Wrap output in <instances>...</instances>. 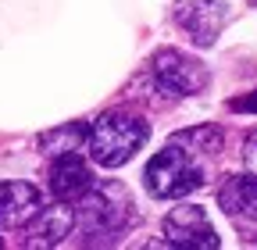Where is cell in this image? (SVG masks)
<instances>
[{
	"label": "cell",
	"mask_w": 257,
	"mask_h": 250,
	"mask_svg": "<svg viewBox=\"0 0 257 250\" xmlns=\"http://www.w3.org/2000/svg\"><path fill=\"white\" fill-rule=\"evenodd\" d=\"M93 186V172L89 165L79 158L75 150L57 154V161L50 165V190L57 200H79L86 190Z\"/></svg>",
	"instance_id": "7"
},
{
	"label": "cell",
	"mask_w": 257,
	"mask_h": 250,
	"mask_svg": "<svg viewBox=\"0 0 257 250\" xmlns=\"http://www.w3.org/2000/svg\"><path fill=\"white\" fill-rule=\"evenodd\" d=\"M86 140V129L82 125H68V129H54V133H47L40 143H43V150L47 154H68V150H79V143Z\"/></svg>",
	"instance_id": "12"
},
{
	"label": "cell",
	"mask_w": 257,
	"mask_h": 250,
	"mask_svg": "<svg viewBox=\"0 0 257 250\" xmlns=\"http://www.w3.org/2000/svg\"><path fill=\"white\" fill-rule=\"evenodd\" d=\"M165 236L179 250H218V232L200 207H175L165 218Z\"/></svg>",
	"instance_id": "5"
},
{
	"label": "cell",
	"mask_w": 257,
	"mask_h": 250,
	"mask_svg": "<svg viewBox=\"0 0 257 250\" xmlns=\"http://www.w3.org/2000/svg\"><path fill=\"white\" fill-rule=\"evenodd\" d=\"M229 107H232V111H246V114H257V89H253V93H246V97H239V100H232Z\"/></svg>",
	"instance_id": "14"
},
{
	"label": "cell",
	"mask_w": 257,
	"mask_h": 250,
	"mask_svg": "<svg viewBox=\"0 0 257 250\" xmlns=\"http://www.w3.org/2000/svg\"><path fill=\"white\" fill-rule=\"evenodd\" d=\"M82 207L75 214V222H82V229L89 236H114L118 229H125L128 222V193L114 182L104 186H89V190L79 197Z\"/></svg>",
	"instance_id": "3"
},
{
	"label": "cell",
	"mask_w": 257,
	"mask_h": 250,
	"mask_svg": "<svg viewBox=\"0 0 257 250\" xmlns=\"http://www.w3.org/2000/svg\"><path fill=\"white\" fill-rule=\"evenodd\" d=\"M179 18H182L186 33H189L193 40L204 43V47H211V43H214V36L221 33L225 18H229V11H225L221 0H193V4H189Z\"/></svg>",
	"instance_id": "9"
},
{
	"label": "cell",
	"mask_w": 257,
	"mask_h": 250,
	"mask_svg": "<svg viewBox=\"0 0 257 250\" xmlns=\"http://www.w3.org/2000/svg\"><path fill=\"white\" fill-rule=\"evenodd\" d=\"M75 229V207H68V200H57L54 207H40L29 218V232H25V246H57L64 243V236H72Z\"/></svg>",
	"instance_id": "6"
},
{
	"label": "cell",
	"mask_w": 257,
	"mask_h": 250,
	"mask_svg": "<svg viewBox=\"0 0 257 250\" xmlns=\"http://www.w3.org/2000/svg\"><path fill=\"white\" fill-rule=\"evenodd\" d=\"M243 165H246L250 175H257V133H250L246 143H243Z\"/></svg>",
	"instance_id": "13"
},
{
	"label": "cell",
	"mask_w": 257,
	"mask_h": 250,
	"mask_svg": "<svg viewBox=\"0 0 257 250\" xmlns=\"http://www.w3.org/2000/svg\"><path fill=\"white\" fill-rule=\"evenodd\" d=\"M200 186H204V168L193 161V150H186L182 143H168L147 165V190L161 200L186 197Z\"/></svg>",
	"instance_id": "2"
},
{
	"label": "cell",
	"mask_w": 257,
	"mask_h": 250,
	"mask_svg": "<svg viewBox=\"0 0 257 250\" xmlns=\"http://www.w3.org/2000/svg\"><path fill=\"white\" fill-rule=\"evenodd\" d=\"M172 143H182L193 154H218L221 150V133L218 129H189V133H179Z\"/></svg>",
	"instance_id": "11"
},
{
	"label": "cell",
	"mask_w": 257,
	"mask_h": 250,
	"mask_svg": "<svg viewBox=\"0 0 257 250\" xmlns=\"http://www.w3.org/2000/svg\"><path fill=\"white\" fill-rule=\"evenodd\" d=\"M150 125L140 114L111 111L104 118L93 121V129H86V150L100 168H118L147 143Z\"/></svg>",
	"instance_id": "1"
},
{
	"label": "cell",
	"mask_w": 257,
	"mask_h": 250,
	"mask_svg": "<svg viewBox=\"0 0 257 250\" xmlns=\"http://www.w3.org/2000/svg\"><path fill=\"white\" fill-rule=\"evenodd\" d=\"M218 204L225 214L257 222V175H232L218 190Z\"/></svg>",
	"instance_id": "10"
},
{
	"label": "cell",
	"mask_w": 257,
	"mask_h": 250,
	"mask_svg": "<svg viewBox=\"0 0 257 250\" xmlns=\"http://www.w3.org/2000/svg\"><path fill=\"white\" fill-rule=\"evenodd\" d=\"M154 79L165 93H172V97H189V93H200L207 86L204 65L186 57V54H179V50H161L154 57Z\"/></svg>",
	"instance_id": "4"
},
{
	"label": "cell",
	"mask_w": 257,
	"mask_h": 250,
	"mask_svg": "<svg viewBox=\"0 0 257 250\" xmlns=\"http://www.w3.org/2000/svg\"><path fill=\"white\" fill-rule=\"evenodd\" d=\"M40 211V190L32 182H0V229L29 225Z\"/></svg>",
	"instance_id": "8"
}]
</instances>
